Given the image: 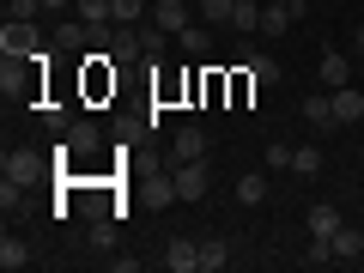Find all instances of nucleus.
Segmentation results:
<instances>
[{"label": "nucleus", "mask_w": 364, "mask_h": 273, "mask_svg": "<svg viewBox=\"0 0 364 273\" xmlns=\"http://www.w3.org/2000/svg\"><path fill=\"white\" fill-rule=\"evenodd\" d=\"M0 176H6V182H18V188H31V182L43 176V152H31V146L6 152V158H0Z\"/></svg>", "instance_id": "nucleus-1"}, {"label": "nucleus", "mask_w": 364, "mask_h": 273, "mask_svg": "<svg viewBox=\"0 0 364 273\" xmlns=\"http://www.w3.org/2000/svg\"><path fill=\"white\" fill-rule=\"evenodd\" d=\"M0 55H37V31H31V18H6V31H0Z\"/></svg>", "instance_id": "nucleus-2"}, {"label": "nucleus", "mask_w": 364, "mask_h": 273, "mask_svg": "<svg viewBox=\"0 0 364 273\" xmlns=\"http://www.w3.org/2000/svg\"><path fill=\"white\" fill-rule=\"evenodd\" d=\"M176 200H207V158L176 164Z\"/></svg>", "instance_id": "nucleus-3"}, {"label": "nucleus", "mask_w": 364, "mask_h": 273, "mask_svg": "<svg viewBox=\"0 0 364 273\" xmlns=\"http://www.w3.org/2000/svg\"><path fill=\"white\" fill-rule=\"evenodd\" d=\"M164 267H170V273H200V243L170 237V243H164Z\"/></svg>", "instance_id": "nucleus-4"}, {"label": "nucleus", "mask_w": 364, "mask_h": 273, "mask_svg": "<svg viewBox=\"0 0 364 273\" xmlns=\"http://www.w3.org/2000/svg\"><path fill=\"white\" fill-rule=\"evenodd\" d=\"M152 25L170 31V37H176V31H188V0H152Z\"/></svg>", "instance_id": "nucleus-5"}, {"label": "nucleus", "mask_w": 364, "mask_h": 273, "mask_svg": "<svg viewBox=\"0 0 364 273\" xmlns=\"http://www.w3.org/2000/svg\"><path fill=\"white\" fill-rule=\"evenodd\" d=\"M61 146H67V158H91L97 152V128H91V122H67Z\"/></svg>", "instance_id": "nucleus-6"}, {"label": "nucleus", "mask_w": 364, "mask_h": 273, "mask_svg": "<svg viewBox=\"0 0 364 273\" xmlns=\"http://www.w3.org/2000/svg\"><path fill=\"white\" fill-rule=\"evenodd\" d=\"M304 122L310 128H334V91H304Z\"/></svg>", "instance_id": "nucleus-7"}, {"label": "nucleus", "mask_w": 364, "mask_h": 273, "mask_svg": "<svg viewBox=\"0 0 364 273\" xmlns=\"http://www.w3.org/2000/svg\"><path fill=\"white\" fill-rule=\"evenodd\" d=\"M170 152H176V164H195V158H207V134H200V128H176Z\"/></svg>", "instance_id": "nucleus-8"}, {"label": "nucleus", "mask_w": 364, "mask_h": 273, "mask_svg": "<svg viewBox=\"0 0 364 273\" xmlns=\"http://www.w3.org/2000/svg\"><path fill=\"white\" fill-rule=\"evenodd\" d=\"M140 55H146V37H140V31H116V37H109V61H140Z\"/></svg>", "instance_id": "nucleus-9"}, {"label": "nucleus", "mask_w": 364, "mask_h": 273, "mask_svg": "<svg viewBox=\"0 0 364 273\" xmlns=\"http://www.w3.org/2000/svg\"><path fill=\"white\" fill-rule=\"evenodd\" d=\"M358 116H364V91L358 85H340L334 91V122H346V128H352Z\"/></svg>", "instance_id": "nucleus-10"}, {"label": "nucleus", "mask_w": 364, "mask_h": 273, "mask_svg": "<svg viewBox=\"0 0 364 273\" xmlns=\"http://www.w3.org/2000/svg\"><path fill=\"white\" fill-rule=\"evenodd\" d=\"M322 85H328V91L352 85V67H346V55H340V49H328V55H322Z\"/></svg>", "instance_id": "nucleus-11"}, {"label": "nucleus", "mask_w": 364, "mask_h": 273, "mask_svg": "<svg viewBox=\"0 0 364 273\" xmlns=\"http://www.w3.org/2000/svg\"><path fill=\"white\" fill-rule=\"evenodd\" d=\"M291 25V6H273V0H261V37H286Z\"/></svg>", "instance_id": "nucleus-12"}, {"label": "nucleus", "mask_w": 364, "mask_h": 273, "mask_svg": "<svg viewBox=\"0 0 364 273\" xmlns=\"http://www.w3.org/2000/svg\"><path fill=\"white\" fill-rule=\"evenodd\" d=\"M352 255H364V231L358 225H340L334 231V261H352Z\"/></svg>", "instance_id": "nucleus-13"}, {"label": "nucleus", "mask_w": 364, "mask_h": 273, "mask_svg": "<svg viewBox=\"0 0 364 273\" xmlns=\"http://www.w3.org/2000/svg\"><path fill=\"white\" fill-rule=\"evenodd\" d=\"M73 13H79V18H85V25H91V31H104V25H109V18H116V13H109V0H73Z\"/></svg>", "instance_id": "nucleus-14"}, {"label": "nucleus", "mask_w": 364, "mask_h": 273, "mask_svg": "<svg viewBox=\"0 0 364 273\" xmlns=\"http://www.w3.org/2000/svg\"><path fill=\"white\" fill-rule=\"evenodd\" d=\"M237 200H243V207H261V200H267V176H261V170H249V176L237 182Z\"/></svg>", "instance_id": "nucleus-15"}, {"label": "nucleus", "mask_w": 364, "mask_h": 273, "mask_svg": "<svg viewBox=\"0 0 364 273\" xmlns=\"http://www.w3.org/2000/svg\"><path fill=\"white\" fill-rule=\"evenodd\" d=\"M0 267H6V273H18V267H31V249L18 243V237H0Z\"/></svg>", "instance_id": "nucleus-16"}, {"label": "nucleus", "mask_w": 364, "mask_h": 273, "mask_svg": "<svg viewBox=\"0 0 364 273\" xmlns=\"http://www.w3.org/2000/svg\"><path fill=\"white\" fill-rule=\"evenodd\" d=\"M176 43H182V55H207L213 49V31L207 25H188V31H176Z\"/></svg>", "instance_id": "nucleus-17"}, {"label": "nucleus", "mask_w": 364, "mask_h": 273, "mask_svg": "<svg viewBox=\"0 0 364 273\" xmlns=\"http://www.w3.org/2000/svg\"><path fill=\"white\" fill-rule=\"evenodd\" d=\"M340 225H346V219H340L334 207H310V237H334Z\"/></svg>", "instance_id": "nucleus-18"}, {"label": "nucleus", "mask_w": 364, "mask_h": 273, "mask_svg": "<svg viewBox=\"0 0 364 273\" xmlns=\"http://www.w3.org/2000/svg\"><path fill=\"white\" fill-rule=\"evenodd\" d=\"M249 61V79L255 85H279V61H267V55H243Z\"/></svg>", "instance_id": "nucleus-19"}, {"label": "nucleus", "mask_w": 364, "mask_h": 273, "mask_svg": "<svg viewBox=\"0 0 364 273\" xmlns=\"http://www.w3.org/2000/svg\"><path fill=\"white\" fill-rule=\"evenodd\" d=\"M334 261V237H310L304 243V267H328Z\"/></svg>", "instance_id": "nucleus-20"}, {"label": "nucleus", "mask_w": 364, "mask_h": 273, "mask_svg": "<svg viewBox=\"0 0 364 273\" xmlns=\"http://www.w3.org/2000/svg\"><path fill=\"white\" fill-rule=\"evenodd\" d=\"M231 25L243 31V37H255V31H261V6H255V0H237V13H231Z\"/></svg>", "instance_id": "nucleus-21"}, {"label": "nucleus", "mask_w": 364, "mask_h": 273, "mask_svg": "<svg viewBox=\"0 0 364 273\" xmlns=\"http://www.w3.org/2000/svg\"><path fill=\"white\" fill-rule=\"evenodd\" d=\"M225 261H231V249H225L219 237H207V243H200V273H219Z\"/></svg>", "instance_id": "nucleus-22"}, {"label": "nucleus", "mask_w": 364, "mask_h": 273, "mask_svg": "<svg viewBox=\"0 0 364 273\" xmlns=\"http://www.w3.org/2000/svg\"><path fill=\"white\" fill-rule=\"evenodd\" d=\"M109 13H116V25H140L152 6H146V0H109Z\"/></svg>", "instance_id": "nucleus-23"}, {"label": "nucleus", "mask_w": 364, "mask_h": 273, "mask_svg": "<svg viewBox=\"0 0 364 273\" xmlns=\"http://www.w3.org/2000/svg\"><path fill=\"white\" fill-rule=\"evenodd\" d=\"M200 13H207V25H231L237 0H200Z\"/></svg>", "instance_id": "nucleus-24"}, {"label": "nucleus", "mask_w": 364, "mask_h": 273, "mask_svg": "<svg viewBox=\"0 0 364 273\" xmlns=\"http://www.w3.org/2000/svg\"><path fill=\"white\" fill-rule=\"evenodd\" d=\"M291 170H298V176H316V170H322V152H316V146H304V152H291Z\"/></svg>", "instance_id": "nucleus-25"}, {"label": "nucleus", "mask_w": 364, "mask_h": 273, "mask_svg": "<svg viewBox=\"0 0 364 273\" xmlns=\"http://www.w3.org/2000/svg\"><path fill=\"white\" fill-rule=\"evenodd\" d=\"M261 158H267V170H291V146H267Z\"/></svg>", "instance_id": "nucleus-26"}, {"label": "nucleus", "mask_w": 364, "mask_h": 273, "mask_svg": "<svg viewBox=\"0 0 364 273\" xmlns=\"http://www.w3.org/2000/svg\"><path fill=\"white\" fill-rule=\"evenodd\" d=\"M6 13H13V18H37L43 0H6Z\"/></svg>", "instance_id": "nucleus-27"}, {"label": "nucleus", "mask_w": 364, "mask_h": 273, "mask_svg": "<svg viewBox=\"0 0 364 273\" xmlns=\"http://www.w3.org/2000/svg\"><path fill=\"white\" fill-rule=\"evenodd\" d=\"M140 37H146V55H164V37H170V31L152 25V31H140Z\"/></svg>", "instance_id": "nucleus-28"}, {"label": "nucleus", "mask_w": 364, "mask_h": 273, "mask_svg": "<svg viewBox=\"0 0 364 273\" xmlns=\"http://www.w3.org/2000/svg\"><path fill=\"white\" fill-rule=\"evenodd\" d=\"M43 13H73V0H43Z\"/></svg>", "instance_id": "nucleus-29"}, {"label": "nucleus", "mask_w": 364, "mask_h": 273, "mask_svg": "<svg viewBox=\"0 0 364 273\" xmlns=\"http://www.w3.org/2000/svg\"><path fill=\"white\" fill-rule=\"evenodd\" d=\"M352 55H358V61H364V25L352 31Z\"/></svg>", "instance_id": "nucleus-30"}, {"label": "nucleus", "mask_w": 364, "mask_h": 273, "mask_svg": "<svg viewBox=\"0 0 364 273\" xmlns=\"http://www.w3.org/2000/svg\"><path fill=\"white\" fill-rule=\"evenodd\" d=\"M310 6H322V0H310Z\"/></svg>", "instance_id": "nucleus-31"}, {"label": "nucleus", "mask_w": 364, "mask_h": 273, "mask_svg": "<svg viewBox=\"0 0 364 273\" xmlns=\"http://www.w3.org/2000/svg\"><path fill=\"white\" fill-rule=\"evenodd\" d=\"M188 6H195V0H188Z\"/></svg>", "instance_id": "nucleus-32"}]
</instances>
